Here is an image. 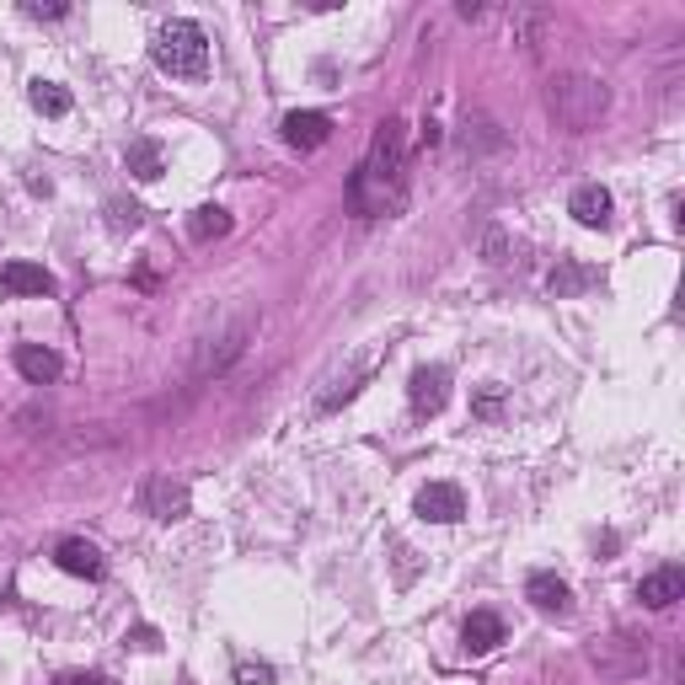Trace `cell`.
<instances>
[{
	"instance_id": "9a60e30c",
	"label": "cell",
	"mask_w": 685,
	"mask_h": 685,
	"mask_svg": "<svg viewBox=\"0 0 685 685\" xmlns=\"http://www.w3.org/2000/svg\"><path fill=\"white\" fill-rule=\"evenodd\" d=\"M16 369H22V380H33V386H48V380H59V354L54 349H43V343H22L16 349Z\"/></svg>"
},
{
	"instance_id": "2e32d148",
	"label": "cell",
	"mask_w": 685,
	"mask_h": 685,
	"mask_svg": "<svg viewBox=\"0 0 685 685\" xmlns=\"http://www.w3.org/2000/svg\"><path fill=\"white\" fill-rule=\"evenodd\" d=\"M369 369H375V354H364V360L354 364V369H343L338 380H327V391L317 397V407H322V412H332L338 402H349V397H354V391L364 386V375H369Z\"/></svg>"
},
{
	"instance_id": "30bf717a",
	"label": "cell",
	"mask_w": 685,
	"mask_h": 685,
	"mask_svg": "<svg viewBox=\"0 0 685 685\" xmlns=\"http://www.w3.org/2000/svg\"><path fill=\"white\" fill-rule=\"evenodd\" d=\"M524 600L535 605V610H546V616H567V610H573V589H567L557 573H530Z\"/></svg>"
},
{
	"instance_id": "5bb4252c",
	"label": "cell",
	"mask_w": 685,
	"mask_h": 685,
	"mask_svg": "<svg viewBox=\"0 0 685 685\" xmlns=\"http://www.w3.org/2000/svg\"><path fill=\"white\" fill-rule=\"evenodd\" d=\"M498 643H504V621H498L493 610H472L466 627H461V648H466V653H493Z\"/></svg>"
},
{
	"instance_id": "3957f363",
	"label": "cell",
	"mask_w": 685,
	"mask_h": 685,
	"mask_svg": "<svg viewBox=\"0 0 685 685\" xmlns=\"http://www.w3.org/2000/svg\"><path fill=\"white\" fill-rule=\"evenodd\" d=\"M151 59L162 65L172 81H203L209 76V33L188 16H172L151 38Z\"/></svg>"
},
{
	"instance_id": "277c9868",
	"label": "cell",
	"mask_w": 685,
	"mask_h": 685,
	"mask_svg": "<svg viewBox=\"0 0 685 685\" xmlns=\"http://www.w3.org/2000/svg\"><path fill=\"white\" fill-rule=\"evenodd\" d=\"M546 108H552V119L573 129V134H584V129H595L605 119V108H610V91L605 81L595 76H557L552 91H546Z\"/></svg>"
},
{
	"instance_id": "44dd1931",
	"label": "cell",
	"mask_w": 685,
	"mask_h": 685,
	"mask_svg": "<svg viewBox=\"0 0 685 685\" xmlns=\"http://www.w3.org/2000/svg\"><path fill=\"white\" fill-rule=\"evenodd\" d=\"M22 16H33V22H65V16H70V5H65V0H48V5H43V0H27V5H22Z\"/></svg>"
},
{
	"instance_id": "603a6c76",
	"label": "cell",
	"mask_w": 685,
	"mask_h": 685,
	"mask_svg": "<svg viewBox=\"0 0 685 685\" xmlns=\"http://www.w3.org/2000/svg\"><path fill=\"white\" fill-rule=\"evenodd\" d=\"M578 284H589L584 268H563V274H552V295H567V289H578Z\"/></svg>"
},
{
	"instance_id": "5b68a950",
	"label": "cell",
	"mask_w": 685,
	"mask_h": 685,
	"mask_svg": "<svg viewBox=\"0 0 685 685\" xmlns=\"http://www.w3.org/2000/svg\"><path fill=\"white\" fill-rule=\"evenodd\" d=\"M407 402L418 418H440L444 402H450V369L444 364H418L412 380H407Z\"/></svg>"
},
{
	"instance_id": "7a4b0ae2",
	"label": "cell",
	"mask_w": 685,
	"mask_h": 685,
	"mask_svg": "<svg viewBox=\"0 0 685 685\" xmlns=\"http://www.w3.org/2000/svg\"><path fill=\"white\" fill-rule=\"evenodd\" d=\"M252 332H257V306H246V300L220 306V311L199 327V338H194V375H199V380L225 375V369L246 354Z\"/></svg>"
},
{
	"instance_id": "9c48e42d",
	"label": "cell",
	"mask_w": 685,
	"mask_h": 685,
	"mask_svg": "<svg viewBox=\"0 0 685 685\" xmlns=\"http://www.w3.org/2000/svg\"><path fill=\"white\" fill-rule=\"evenodd\" d=\"M610 188L600 183H584V188H573V199H567V214L578 220V225H589V231H605L610 225Z\"/></svg>"
},
{
	"instance_id": "6da1fadb",
	"label": "cell",
	"mask_w": 685,
	"mask_h": 685,
	"mask_svg": "<svg viewBox=\"0 0 685 685\" xmlns=\"http://www.w3.org/2000/svg\"><path fill=\"white\" fill-rule=\"evenodd\" d=\"M407 129L402 119H386L375 129V145H369V156L360 162V172L349 177V199L360 214H397L407 203Z\"/></svg>"
},
{
	"instance_id": "4fadbf2b",
	"label": "cell",
	"mask_w": 685,
	"mask_h": 685,
	"mask_svg": "<svg viewBox=\"0 0 685 685\" xmlns=\"http://www.w3.org/2000/svg\"><path fill=\"white\" fill-rule=\"evenodd\" d=\"M0 289L5 295H54V274L38 263H5L0 268Z\"/></svg>"
},
{
	"instance_id": "7c38bea8",
	"label": "cell",
	"mask_w": 685,
	"mask_h": 685,
	"mask_svg": "<svg viewBox=\"0 0 685 685\" xmlns=\"http://www.w3.org/2000/svg\"><path fill=\"white\" fill-rule=\"evenodd\" d=\"M685 595V573L681 567H659V573H648L643 584H638V600L648 610H670V605Z\"/></svg>"
},
{
	"instance_id": "cb8c5ba5",
	"label": "cell",
	"mask_w": 685,
	"mask_h": 685,
	"mask_svg": "<svg viewBox=\"0 0 685 685\" xmlns=\"http://www.w3.org/2000/svg\"><path fill=\"white\" fill-rule=\"evenodd\" d=\"M54 685H102V675H59Z\"/></svg>"
},
{
	"instance_id": "7402d4cb",
	"label": "cell",
	"mask_w": 685,
	"mask_h": 685,
	"mask_svg": "<svg viewBox=\"0 0 685 685\" xmlns=\"http://www.w3.org/2000/svg\"><path fill=\"white\" fill-rule=\"evenodd\" d=\"M236 685H274V670L246 659V664H236Z\"/></svg>"
},
{
	"instance_id": "ba28073f",
	"label": "cell",
	"mask_w": 685,
	"mask_h": 685,
	"mask_svg": "<svg viewBox=\"0 0 685 685\" xmlns=\"http://www.w3.org/2000/svg\"><path fill=\"white\" fill-rule=\"evenodd\" d=\"M140 504H145V515H156V520H183V515H188V483L151 477L145 493H140Z\"/></svg>"
},
{
	"instance_id": "ac0fdd59",
	"label": "cell",
	"mask_w": 685,
	"mask_h": 685,
	"mask_svg": "<svg viewBox=\"0 0 685 685\" xmlns=\"http://www.w3.org/2000/svg\"><path fill=\"white\" fill-rule=\"evenodd\" d=\"M188 236L194 242H220V236H231V214L220 209V203H203L188 214Z\"/></svg>"
},
{
	"instance_id": "8992f818",
	"label": "cell",
	"mask_w": 685,
	"mask_h": 685,
	"mask_svg": "<svg viewBox=\"0 0 685 685\" xmlns=\"http://www.w3.org/2000/svg\"><path fill=\"white\" fill-rule=\"evenodd\" d=\"M412 515L429 524H455L461 515H466V493L455 483H429L423 493H418V504H412Z\"/></svg>"
},
{
	"instance_id": "e0dca14e",
	"label": "cell",
	"mask_w": 685,
	"mask_h": 685,
	"mask_svg": "<svg viewBox=\"0 0 685 685\" xmlns=\"http://www.w3.org/2000/svg\"><path fill=\"white\" fill-rule=\"evenodd\" d=\"M123 166H129L140 183H156V177L166 172V156H162V145H156V140H134V145H129V156H123Z\"/></svg>"
},
{
	"instance_id": "8fae6325",
	"label": "cell",
	"mask_w": 685,
	"mask_h": 685,
	"mask_svg": "<svg viewBox=\"0 0 685 685\" xmlns=\"http://www.w3.org/2000/svg\"><path fill=\"white\" fill-rule=\"evenodd\" d=\"M54 563L65 567V573H76V578H102V573H108V563H102V552H97L91 541H81V535L59 541V546H54Z\"/></svg>"
},
{
	"instance_id": "52a82bcc",
	"label": "cell",
	"mask_w": 685,
	"mask_h": 685,
	"mask_svg": "<svg viewBox=\"0 0 685 685\" xmlns=\"http://www.w3.org/2000/svg\"><path fill=\"white\" fill-rule=\"evenodd\" d=\"M332 140V119L317 113V108H300V113H284V145L295 151H322Z\"/></svg>"
},
{
	"instance_id": "d6986e66",
	"label": "cell",
	"mask_w": 685,
	"mask_h": 685,
	"mask_svg": "<svg viewBox=\"0 0 685 685\" xmlns=\"http://www.w3.org/2000/svg\"><path fill=\"white\" fill-rule=\"evenodd\" d=\"M27 102H33V108H38L43 119H65V113H70V102H76V97H70V91H65V86H54V81H33V91H27Z\"/></svg>"
},
{
	"instance_id": "ffe728a7",
	"label": "cell",
	"mask_w": 685,
	"mask_h": 685,
	"mask_svg": "<svg viewBox=\"0 0 685 685\" xmlns=\"http://www.w3.org/2000/svg\"><path fill=\"white\" fill-rule=\"evenodd\" d=\"M140 220H145V209H140V203L108 199V225H113V231H140Z\"/></svg>"
}]
</instances>
